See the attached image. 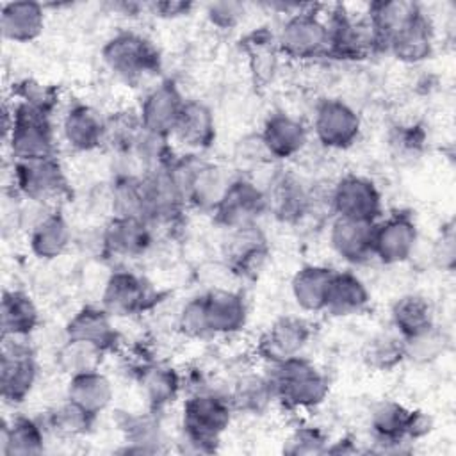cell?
<instances>
[{
    "label": "cell",
    "instance_id": "obj_33",
    "mask_svg": "<svg viewBox=\"0 0 456 456\" xmlns=\"http://www.w3.org/2000/svg\"><path fill=\"white\" fill-rule=\"evenodd\" d=\"M435 48V28L428 14L417 16L408 27L387 43V52L399 62L420 64L431 57Z\"/></svg>",
    "mask_w": 456,
    "mask_h": 456
},
{
    "label": "cell",
    "instance_id": "obj_2",
    "mask_svg": "<svg viewBox=\"0 0 456 456\" xmlns=\"http://www.w3.org/2000/svg\"><path fill=\"white\" fill-rule=\"evenodd\" d=\"M265 376L271 383L274 401L287 410L315 408L330 394L328 376L301 354L269 363Z\"/></svg>",
    "mask_w": 456,
    "mask_h": 456
},
{
    "label": "cell",
    "instance_id": "obj_43",
    "mask_svg": "<svg viewBox=\"0 0 456 456\" xmlns=\"http://www.w3.org/2000/svg\"><path fill=\"white\" fill-rule=\"evenodd\" d=\"M142 130L139 114L135 110H118L105 118V146L114 150L116 153L126 157L139 134Z\"/></svg>",
    "mask_w": 456,
    "mask_h": 456
},
{
    "label": "cell",
    "instance_id": "obj_21",
    "mask_svg": "<svg viewBox=\"0 0 456 456\" xmlns=\"http://www.w3.org/2000/svg\"><path fill=\"white\" fill-rule=\"evenodd\" d=\"M64 338L93 344L103 353L119 346V333L112 324V315L103 306L86 305L78 308L64 326Z\"/></svg>",
    "mask_w": 456,
    "mask_h": 456
},
{
    "label": "cell",
    "instance_id": "obj_49",
    "mask_svg": "<svg viewBox=\"0 0 456 456\" xmlns=\"http://www.w3.org/2000/svg\"><path fill=\"white\" fill-rule=\"evenodd\" d=\"M176 328L178 331L187 338H208L212 337L207 312H205V301L203 294L192 296L183 303V306L178 312L176 317Z\"/></svg>",
    "mask_w": 456,
    "mask_h": 456
},
{
    "label": "cell",
    "instance_id": "obj_38",
    "mask_svg": "<svg viewBox=\"0 0 456 456\" xmlns=\"http://www.w3.org/2000/svg\"><path fill=\"white\" fill-rule=\"evenodd\" d=\"M333 273L335 269L319 264L299 267L290 281V292L296 305L305 312H324Z\"/></svg>",
    "mask_w": 456,
    "mask_h": 456
},
{
    "label": "cell",
    "instance_id": "obj_29",
    "mask_svg": "<svg viewBox=\"0 0 456 456\" xmlns=\"http://www.w3.org/2000/svg\"><path fill=\"white\" fill-rule=\"evenodd\" d=\"M422 12V7L411 0H376L367 5L365 18L381 50L387 52V43Z\"/></svg>",
    "mask_w": 456,
    "mask_h": 456
},
{
    "label": "cell",
    "instance_id": "obj_37",
    "mask_svg": "<svg viewBox=\"0 0 456 456\" xmlns=\"http://www.w3.org/2000/svg\"><path fill=\"white\" fill-rule=\"evenodd\" d=\"M390 319L395 333L403 340H410L431 330L435 322V310L422 294H404L397 297L390 308Z\"/></svg>",
    "mask_w": 456,
    "mask_h": 456
},
{
    "label": "cell",
    "instance_id": "obj_42",
    "mask_svg": "<svg viewBox=\"0 0 456 456\" xmlns=\"http://www.w3.org/2000/svg\"><path fill=\"white\" fill-rule=\"evenodd\" d=\"M112 216H128L144 219L142 173H119L110 183Z\"/></svg>",
    "mask_w": 456,
    "mask_h": 456
},
{
    "label": "cell",
    "instance_id": "obj_30",
    "mask_svg": "<svg viewBox=\"0 0 456 456\" xmlns=\"http://www.w3.org/2000/svg\"><path fill=\"white\" fill-rule=\"evenodd\" d=\"M118 429L123 435L125 454H155L162 451V429L157 417V411L134 413V411H118L116 415Z\"/></svg>",
    "mask_w": 456,
    "mask_h": 456
},
{
    "label": "cell",
    "instance_id": "obj_3",
    "mask_svg": "<svg viewBox=\"0 0 456 456\" xmlns=\"http://www.w3.org/2000/svg\"><path fill=\"white\" fill-rule=\"evenodd\" d=\"M52 116L21 102L4 103V141L12 160L55 157Z\"/></svg>",
    "mask_w": 456,
    "mask_h": 456
},
{
    "label": "cell",
    "instance_id": "obj_31",
    "mask_svg": "<svg viewBox=\"0 0 456 456\" xmlns=\"http://www.w3.org/2000/svg\"><path fill=\"white\" fill-rule=\"evenodd\" d=\"M240 50L248 59V68L251 80L256 87L269 86L278 71L280 50L276 43V34L260 27L240 39Z\"/></svg>",
    "mask_w": 456,
    "mask_h": 456
},
{
    "label": "cell",
    "instance_id": "obj_18",
    "mask_svg": "<svg viewBox=\"0 0 456 456\" xmlns=\"http://www.w3.org/2000/svg\"><path fill=\"white\" fill-rule=\"evenodd\" d=\"M419 228L408 212H394L376 221L372 237V255L385 265L406 262L417 246Z\"/></svg>",
    "mask_w": 456,
    "mask_h": 456
},
{
    "label": "cell",
    "instance_id": "obj_53",
    "mask_svg": "<svg viewBox=\"0 0 456 456\" xmlns=\"http://www.w3.org/2000/svg\"><path fill=\"white\" fill-rule=\"evenodd\" d=\"M192 7H194L192 2H183V0H157V2L146 4V9L153 16L164 18V20H175V18L185 16L192 11Z\"/></svg>",
    "mask_w": 456,
    "mask_h": 456
},
{
    "label": "cell",
    "instance_id": "obj_47",
    "mask_svg": "<svg viewBox=\"0 0 456 456\" xmlns=\"http://www.w3.org/2000/svg\"><path fill=\"white\" fill-rule=\"evenodd\" d=\"M12 100L27 103L52 116L59 103V89L50 84H41L34 78H23L12 84Z\"/></svg>",
    "mask_w": 456,
    "mask_h": 456
},
{
    "label": "cell",
    "instance_id": "obj_34",
    "mask_svg": "<svg viewBox=\"0 0 456 456\" xmlns=\"http://www.w3.org/2000/svg\"><path fill=\"white\" fill-rule=\"evenodd\" d=\"M45 451V426L32 417L16 415L2 419L0 454L2 456H34Z\"/></svg>",
    "mask_w": 456,
    "mask_h": 456
},
{
    "label": "cell",
    "instance_id": "obj_10",
    "mask_svg": "<svg viewBox=\"0 0 456 456\" xmlns=\"http://www.w3.org/2000/svg\"><path fill=\"white\" fill-rule=\"evenodd\" d=\"M27 338L2 337L0 394L4 403L11 406L21 404L30 395L37 379L36 353Z\"/></svg>",
    "mask_w": 456,
    "mask_h": 456
},
{
    "label": "cell",
    "instance_id": "obj_15",
    "mask_svg": "<svg viewBox=\"0 0 456 456\" xmlns=\"http://www.w3.org/2000/svg\"><path fill=\"white\" fill-rule=\"evenodd\" d=\"M315 139L328 150H347L362 134L360 114L338 98H324L314 112Z\"/></svg>",
    "mask_w": 456,
    "mask_h": 456
},
{
    "label": "cell",
    "instance_id": "obj_25",
    "mask_svg": "<svg viewBox=\"0 0 456 456\" xmlns=\"http://www.w3.org/2000/svg\"><path fill=\"white\" fill-rule=\"evenodd\" d=\"M62 137L75 151H93L105 142V118L87 103H73L62 118Z\"/></svg>",
    "mask_w": 456,
    "mask_h": 456
},
{
    "label": "cell",
    "instance_id": "obj_28",
    "mask_svg": "<svg viewBox=\"0 0 456 456\" xmlns=\"http://www.w3.org/2000/svg\"><path fill=\"white\" fill-rule=\"evenodd\" d=\"M46 23L45 5L32 0L5 2L0 7V30L4 39L12 43L36 41Z\"/></svg>",
    "mask_w": 456,
    "mask_h": 456
},
{
    "label": "cell",
    "instance_id": "obj_35",
    "mask_svg": "<svg viewBox=\"0 0 456 456\" xmlns=\"http://www.w3.org/2000/svg\"><path fill=\"white\" fill-rule=\"evenodd\" d=\"M370 303L367 285L351 271H335L328 289L324 312L333 317H351L362 314Z\"/></svg>",
    "mask_w": 456,
    "mask_h": 456
},
{
    "label": "cell",
    "instance_id": "obj_20",
    "mask_svg": "<svg viewBox=\"0 0 456 456\" xmlns=\"http://www.w3.org/2000/svg\"><path fill=\"white\" fill-rule=\"evenodd\" d=\"M267 212L283 224H299L310 214L312 191L289 171L276 173L264 189Z\"/></svg>",
    "mask_w": 456,
    "mask_h": 456
},
{
    "label": "cell",
    "instance_id": "obj_13",
    "mask_svg": "<svg viewBox=\"0 0 456 456\" xmlns=\"http://www.w3.org/2000/svg\"><path fill=\"white\" fill-rule=\"evenodd\" d=\"M330 205L335 217L376 223L383 212V198L378 185L362 175L340 176L330 191Z\"/></svg>",
    "mask_w": 456,
    "mask_h": 456
},
{
    "label": "cell",
    "instance_id": "obj_50",
    "mask_svg": "<svg viewBox=\"0 0 456 456\" xmlns=\"http://www.w3.org/2000/svg\"><path fill=\"white\" fill-rule=\"evenodd\" d=\"M449 338L444 330H440L436 324L428 330L426 333L413 337L410 340H404L406 358L419 363H428L436 360L447 347Z\"/></svg>",
    "mask_w": 456,
    "mask_h": 456
},
{
    "label": "cell",
    "instance_id": "obj_51",
    "mask_svg": "<svg viewBox=\"0 0 456 456\" xmlns=\"http://www.w3.org/2000/svg\"><path fill=\"white\" fill-rule=\"evenodd\" d=\"M207 20L221 28V30H228L237 27L244 14H246V5L242 2H235V0H219V2H210L207 5Z\"/></svg>",
    "mask_w": 456,
    "mask_h": 456
},
{
    "label": "cell",
    "instance_id": "obj_27",
    "mask_svg": "<svg viewBox=\"0 0 456 456\" xmlns=\"http://www.w3.org/2000/svg\"><path fill=\"white\" fill-rule=\"evenodd\" d=\"M173 137H176L183 146L194 151L208 150L217 137L212 109L201 100L185 98V103L173 130Z\"/></svg>",
    "mask_w": 456,
    "mask_h": 456
},
{
    "label": "cell",
    "instance_id": "obj_41",
    "mask_svg": "<svg viewBox=\"0 0 456 456\" xmlns=\"http://www.w3.org/2000/svg\"><path fill=\"white\" fill-rule=\"evenodd\" d=\"M363 363L378 372L394 370L403 360H406L404 340L395 331H381L370 337L362 347Z\"/></svg>",
    "mask_w": 456,
    "mask_h": 456
},
{
    "label": "cell",
    "instance_id": "obj_48",
    "mask_svg": "<svg viewBox=\"0 0 456 456\" xmlns=\"http://www.w3.org/2000/svg\"><path fill=\"white\" fill-rule=\"evenodd\" d=\"M330 444L328 435L315 426H297L283 444V452L290 456L324 454Z\"/></svg>",
    "mask_w": 456,
    "mask_h": 456
},
{
    "label": "cell",
    "instance_id": "obj_36",
    "mask_svg": "<svg viewBox=\"0 0 456 456\" xmlns=\"http://www.w3.org/2000/svg\"><path fill=\"white\" fill-rule=\"evenodd\" d=\"M112 397V383L103 372H100V369L69 376L66 399L91 415L98 417L102 411H105L110 406Z\"/></svg>",
    "mask_w": 456,
    "mask_h": 456
},
{
    "label": "cell",
    "instance_id": "obj_39",
    "mask_svg": "<svg viewBox=\"0 0 456 456\" xmlns=\"http://www.w3.org/2000/svg\"><path fill=\"white\" fill-rule=\"evenodd\" d=\"M37 326L39 310L34 299L20 289L4 290L0 305L2 337H28Z\"/></svg>",
    "mask_w": 456,
    "mask_h": 456
},
{
    "label": "cell",
    "instance_id": "obj_19",
    "mask_svg": "<svg viewBox=\"0 0 456 456\" xmlns=\"http://www.w3.org/2000/svg\"><path fill=\"white\" fill-rule=\"evenodd\" d=\"M183 103L185 98L176 82L171 78L160 80L144 94L139 105L137 114L142 128L162 137H173Z\"/></svg>",
    "mask_w": 456,
    "mask_h": 456
},
{
    "label": "cell",
    "instance_id": "obj_23",
    "mask_svg": "<svg viewBox=\"0 0 456 456\" xmlns=\"http://www.w3.org/2000/svg\"><path fill=\"white\" fill-rule=\"evenodd\" d=\"M374 224L367 221H353L335 217L330 226V246L338 258L351 265H362L374 258L372 237Z\"/></svg>",
    "mask_w": 456,
    "mask_h": 456
},
{
    "label": "cell",
    "instance_id": "obj_40",
    "mask_svg": "<svg viewBox=\"0 0 456 456\" xmlns=\"http://www.w3.org/2000/svg\"><path fill=\"white\" fill-rule=\"evenodd\" d=\"M233 411L246 415H264L274 403L273 388L265 374L244 372L235 381L232 390L226 394Z\"/></svg>",
    "mask_w": 456,
    "mask_h": 456
},
{
    "label": "cell",
    "instance_id": "obj_24",
    "mask_svg": "<svg viewBox=\"0 0 456 456\" xmlns=\"http://www.w3.org/2000/svg\"><path fill=\"white\" fill-rule=\"evenodd\" d=\"M134 378L146 397L148 408L157 413L169 406L183 387L182 376L175 367L155 360H148L134 369Z\"/></svg>",
    "mask_w": 456,
    "mask_h": 456
},
{
    "label": "cell",
    "instance_id": "obj_8",
    "mask_svg": "<svg viewBox=\"0 0 456 456\" xmlns=\"http://www.w3.org/2000/svg\"><path fill=\"white\" fill-rule=\"evenodd\" d=\"M328 27V55L337 61H363L378 52H383L367 18H356L346 5H335Z\"/></svg>",
    "mask_w": 456,
    "mask_h": 456
},
{
    "label": "cell",
    "instance_id": "obj_1",
    "mask_svg": "<svg viewBox=\"0 0 456 456\" xmlns=\"http://www.w3.org/2000/svg\"><path fill=\"white\" fill-rule=\"evenodd\" d=\"M233 413L226 394L212 388L192 390L182 406L180 444H185L187 452H216Z\"/></svg>",
    "mask_w": 456,
    "mask_h": 456
},
{
    "label": "cell",
    "instance_id": "obj_7",
    "mask_svg": "<svg viewBox=\"0 0 456 456\" xmlns=\"http://www.w3.org/2000/svg\"><path fill=\"white\" fill-rule=\"evenodd\" d=\"M14 192L27 201L50 207L69 196V182L55 157L12 160Z\"/></svg>",
    "mask_w": 456,
    "mask_h": 456
},
{
    "label": "cell",
    "instance_id": "obj_12",
    "mask_svg": "<svg viewBox=\"0 0 456 456\" xmlns=\"http://www.w3.org/2000/svg\"><path fill=\"white\" fill-rule=\"evenodd\" d=\"M159 297L160 294L146 278L130 269H116L103 285L102 306L112 317H132L151 310Z\"/></svg>",
    "mask_w": 456,
    "mask_h": 456
},
{
    "label": "cell",
    "instance_id": "obj_45",
    "mask_svg": "<svg viewBox=\"0 0 456 456\" xmlns=\"http://www.w3.org/2000/svg\"><path fill=\"white\" fill-rule=\"evenodd\" d=\"M96 419L98 417L87 413L86 410L66 399L62 404L48 411L46 424L52 431H55L61 436L77 438L87 435L93 429Z\"/></svg>",
    "mask_w": 456,
    "mask_h": 456
},
{
    "label": "cell",
    "instance_id": "obj_5",
    "mask_svg": "<svg viewBox=\"0 0 456 456\" xmlns=\"http://www.w3.org/2000/svg\"><path fill=\"white\" fill-rule=\"evenodd\" d=\"M103 64L123 82L137 84L160 71L162 57L157 46L142 34L119 30L102 46Z\"/></svg>",
    "mask_w": 456,
    "mask_h": 456
},
{
    "label": "cell",
    "instance_id": "obj_26",
    "mask_svg": "<svg viewBox=\"0 0 456 456\" xmlns=\"http://www.w3.org/2000/svg\"><path fill=\"white\" fill-rule=\"evenodd\" d=\"M207 321L212 337L235 335L248 322V305L240 292L228 289H212L203 294Z\"/></svg>",
    "mask_w": 456,
    "mask_h": 456
},
{
    "label": "cell",
    "instance_id": "obj_6",
    "mask_svg": "<svg viewBox=\"0 0 456 456\" xmlns=\"http://www.w3.org/2000/svg\"><path fill=\"white\" fill-rule=\"evenodd\" d=\"M171 169L183 191L187 207L210 214L233 180L223 166L208 162L196 153L175 157Z\"/></svg>",
    "mask_w": 456,
    "mask_h": 456
},
{
    "label": "cell",
    "instance_id": "obj_44",
    "mask_svg": "<svg viewBox=\"0 0 456 456\" xmlns=\"http://www.w3.org/2000/svg\"><path fill=\"white\" fill-rule=\"evenodd\" d=\"M103 354L105 353L93 344L64 338L62 346L55 353V363L64 374L73 376L86 370L100 369Z\"/></svg>",
    "mask_w": 456,
    "mask_h": 456
},
{
    "label": "cell",
    "instance_id": "obj_52",
    "mask_svg": "<svg viewBox=\"0 0 456 456\" xmlns=\"http://www.w3.org/2000/svg\"><path fill=\"white\" fill-rule=\"evenodd\" d=\"M433 258L438 264V267H442L444 271L451 273L454 269V262H456V235H454V223L452 221L444 224V228L440 230V235L435 240Z\"/></svg>",
    "mask_w": 456,
    "mask_h": 456
},
{
    "label": "cell",
    "instance_id": "obj_17",
    "mask_svg": "<svg viewBox=\"0 0 456 456\" xmlns=\"http://www.w3.org/2000/svg\"><path fill=\"white\" fill-rule=\"evenodd\" d=\"M153 242V226L142 217L112 216L100 233V255L103 258H137Z\"/></svg>",
    "mask_w": 456,
    "mask_h": 456
},
{
    "label": "cell",
    "instance_id": "obj_11",
    "mask_svg": "<svg viewBox=\"0 0 456 456\" xmlns=\"http://www.w3.org/2000/svg\"><path fill=\"white\" fill-rule=\"evenodd\" d=\"M267 214V198L262 187L246 176H233L212 210L214 223L232 232L258 224Z\"/></svg>",
    "mask_w": 456,
    "mask_h": 456
},
{
    "label": "cell",
    "instance_id": "obj_9",
    "mask_svg": "<svg viewBox=\"0 0 456 456\" xmlns=\"http://www.w3.org/2000/svg\"><path fill=\"white\" fill-rule=\"evenodd\" d=\"M278 50L292 61H314L328 55V27L314 5L292 12L276 34Z\"/></svg>",
    "mask_w": 456,
    "mask_h": 456
},
{
    "label": "cell",
    "instance_id": "obj_32",
    "mask_svg": "<svg viewBox=\"0 0 456 456\" xmlns=\"http://www.w3.org/2000/svg\"><path fill=\"white\" fill-rule=\"evenodd\" d=\"M71 244V228L64 214L50 208L32 226L28 233V248L39 260H53L66 253Z\"/></svg>",
    "mask_w": 456,
    "mask_h": 456
},
{
    "label": "cell",
    "instance_id": "obj_46",
    "mask_svg": "<svg viewBox=\"0 0 456 456\" xmlns=\"http://www.w3.org/2000/svg\"><path fill=\"white\" fill-rule=\"evenodd\" d=\"M428 134L422 123H399L388 132V148L403 162L419 159L426 148Z\"/></svg>",
    "mask_w": 456,
    "mask_h": 456
},
{
    "label": "cell",
    "instance_id": "obj_22",
    "mask_svg": "<svg viewBox=\"0 0 456 456\" xmlns=\"http://www.w3.org/2000/svg\"><path fill=\"white\" fill-rule=\"evenodd\" d=\"M260 137L273 160H289L305 150L308 128L290 114L273 112L265 118Z\"/></svg>",
    "mask_w": 456,
    "mask_h": 456
},
{
    "label": "cell",
    "instance_id": "obj_55",
    "mask_svg": "<svg viewBox=\"0 0 456 456\" xmlns=\"http://www.w3.org/2000/svg\"><path fill=\"white\" fill-rule=\"evenodd\" d=\"M358 451H360V449L356 447L354 438H351V436H342V438H338L337 442H330L324 454H354V452H358Z\"/></svg>",
    "mask_w": 456,
    "mask_h": 456
},
{
    "label": "cell",
    "instance_id": "obj_4",
    "mask_svg": "<svg viewBox=\"0 0 456 456\" xmlns=\"http://www.w3.org/2000/svg\"><path fill=\"white\" fill-rule=\"evenodd\" d=\"M369 424L378 452H404L408 444L424 438L433 429L428 413L388 399L372 406Z\"/></svg>",
    "mask_w": 456,
    "mask_h": 456
},
{
    "label": "cell",
    "instance_id": "obj_54",
    "mask_svg": "<svg viewBox=\"0 0 456 456\" xmlns=\"http://www.w3.org/2000/svg\"><path fill=\"white\" fill-rule=\"evenodd\" d=\"M240 159L242 160H248L251 164H267V162H273L271 155L267 153L264 142H262V137L260 134L256 135H251V137H244L240 142Z\"/></svg>",
    "mask_w": 456,
    "mask_h": 456
},
{
    "label": "cell",
    "instance_id": "obj_14",
    "mask_svg": "<svg viewBox=\"0 0 456 456\" xmlns=\"http://www.w3.org/2000/svg\"><path fill=\"white\" fill-rule=\"evenodd\" d=\"M223 246L226 269L240 280H256L271 258V248L258 224L228 232Z\"/></svg>",
    "mask_w": 456,
    "mask_h": 456
},
{
    "label": "cell",
    "instance_id": "obj_16",
    "mask_svg": "<svg viewBox=\"0 0 456 456\" xmlns=\"http://www.w3.org/2000/svg\"><path fill=\"white\" fill-rule=\"evenodd\" d=\"M312 338V326L299 315H281L262 331L255 344V353L260 360L278 363L294 356L308 346Z\"/></svg>",
    "mask_w": 456,
    "mask_h": 456
}]
</instances>
